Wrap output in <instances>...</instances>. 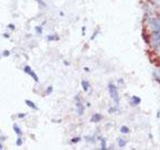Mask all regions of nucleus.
Returning a JSON list of instances; mask_svg holds the SVG:
<instances>
[{
  "instance_id": "25",
  "label": "nucleus",
  "mask_w": 160,
  "mask_h": 150,
  "mask_svg": "<svg viewBox=\"0 0 160 150\" xmlns=\"http://www.w3.org/2000/svg\"><path fill=\"white\" fill-rule=\"evenodd\" d=\"M7 27H8V28H11V29H15V27H14L13 24H9Z\"/></svg>"
},
{
  "instance_id": "6",
  "label": "nucleus",
  "mask_w": 160,
  "mask_h": 150,
  "mask_svg": "<svg viewBox=\"0 0 160 150\" xmlns=\"http://www.w3.org/2000/svg\"><path fill=\"white\" fill-rule=\"evenodd\" d=\"M13 130H14V132L17 134V136H18V137H22L23 132H22V131H21L20 127L18 126L17 124H14V125H13Z\"/></svg>"
},
{
  "instance_id": "26",
  "label": "nucleus",
  "mask_w": 160,
  "mask_h": 150,
  "mask_svg": "<svg viewBox=\"0 0 160 150\" xmlns=\"http://www.w3.org/2000/svg\"><path fill=\"white\" fill-rule=\"evenodd\" d=\"M4 37H6V38H8V37H9V35H8L7 33H5V34H4Z\"/></svg>"
},
{
  "instance_id": "17",
  "label": "nucleus",
  "mask_w": 160,
  "mask_h": 150,
  "mask_svg": "<svg viewBox=\"0 0 160 150\" xmlns=\"http://www.w3.org/2000/svg\"><path fill=\"white\" fill-rule=\"evenodd\" d=\"M80 140H81L80 137H75V138H73V139L71 140V142L72 143H77V142H79Z\"/></svg>"
},
{
  "instance_id": "5",
  "label": "nucleus",
  "mask_w": 160,
  "mask_h": 150,
  "mask_svg": "<svg viewBox=\"0 0 160 150\" xmlns=\"http://www.w3.org/2000/svg\"><path fill=\"white\" fill-rule=\"evenodd\" d=\"M75 99H76V109H77V112L79 115H82L83 112H84V106L83 104L81 103L80 99H79V95H77L76 97H75Z\"/></svg>"
},
{
  "instance_id": "23",
  "label": "nucleus",
  "mask_w": 160,
  "mask_h": 150,
  "mask_svg": "<svg viewBox=\"0 0 160 150\" xmlns=\"http://www.w3.org/2000/svg\"><path fill=\"white\" fill-rule=\"evenodd\" d=\"M97 33H98V31H96V32H94V34H93V35L91 36V40H93L94 38H95L96 35H97Z\"/></svg>"
},
{
  "instance_id": "22",
  "label": "nucleus",
  "mask_w": 160,
  "mask_h": 150,
  "mask_svg": "<svg viewBox=\"0 0 160 150\" xmlns=\"http://www.w3.org/2000/svg\"><path fill=\"white\" fill-rule=\"evenodd\" d=\"M156 53H157V54L160 56V45H159V46H157V47H156Z\"/></svg>"
},
{
  "instance_id": "7",
  "label": "nucleus",
  "mask_w": 160,
  "mask_h": 150,
  "mask_svg": "<svg viewBox=\"0 0 160 150\" xmlns=\"http://www.w3.org/2000/svg\"><path fill=\"white\" fill-rule=\"evenodd\" d=\"M25 104H26L28 107L31 109H35V110H38V107L36 106V104L34 102H32L31 100H25Z\"/></svg>"
},
{
  "instance_id": "24",
  "label": "nucleus",
  "mask_w": 160,
  "mask_h": 150,
  "mask_svg": "<svg viewBox=\"0 0 160 150\" xmlns=\"http://www.w3.org/2000/svg\"><path fill=\"white\" fill-rule=\"evenodd\" d=\"M153 2H154L155 4H157L158 6H160V0H153Z\"/></svg>"
},
{
  "instance_id": "1",
  "label": "nucleus",
  "mask_w": 160,
  "mask_h": 150,
  "mask_svg": "<svg viewBox=\"0 0 160 150\" xmlns=\"http://www.w3.org/2000/svg\"><path fill=\"white\" fill-rule=\"evenodd\" d=\"M147 26L152 32L160 31V20L154 17H149L147 19Z\"/></svg>"
},
{
  "instance_id": "11",
  "label": "nucleus",
  "mask_w": 160,
  "mask_h": 150,
  "mask_svg": "<svg viewBox=\"0 0 160 150\" xmlns=\"http://www.w3.org/2000/svg\"><path fill=\"white\" fill-rule=\"evenodd\" d=\"M141 102V99L137 96H132L131 97V104L132 105H138Z\"/></svg>"
},
{
  "instance_id": "20",
  "label": "nucleus",
  "mask_w": 160,
  "mask_h": 150,
  "mask_svg": "<svg viewBox=\"0 0 160 150\" xmlns=\"http://www.w3.org/2000/svg\"><path fill=\"white\" fill-rule=\"evenodd\" d=\"M3 56H4V57H7V56H9L10 55V52L8 51V50H5L4 52H3V54H2Z\"/></svg>"
},
{
  "instance_id": "21",
  "label": "nucleus",
  "mask_w": 160,
  "mask_h": 150,
  "mask_svg": "<svg viewBox=\"0 0 160 150\" xmlns=\"http://www.w3.org/2000/svg\"><path fill=\"white\" fill-rule=\"evenodd\" d=\"M17 116L19 117V118H24L25 116H26V114H25V113H19V114L17 115Z\"/></svg>"
},
{
  "instance_id": "3",
  "label": "nucleus",
  "mask_w": 160,
  "mask_h": 150,
  "mask_svg": "<svg viewBox=\"0 0 160 150\" xmlns=\"http://www.w3.org/2000/svg\"><path fill=\"white\" fill-rule=\"evenodd\" d=\"M150 43L156 48L160 45V31H155L150 36Z\"/></svg>"
},
{
  "instance_id": "13",
  "label": "nucleus",
  "mask_w": 160,
  "mask_h": 150,
  "mask_svg": "<svg viewBox=\"0 0 160 150\" xmlns=\"http://www.w3.org/2000/svg\"><path fill=\"white\" fill-rule=\"evenodd\" d=\"M120 131H121V133L127 134V133H129V128H128L127 126H122V127L120 128Z\"/></svg>"
},
{
  "instance_id": "2",
  "label": "nucleus",
  "mask_w": 160,
  "mask_h": 150,
  "mask_svg": "<svg viewBox=\"0 0 160 150\" xmlns=\"http://www.w3.org/2000/svg\"><path fill=\"white\" fill-rule=\"evenodd\" d=\"M108 91L109 94H110L111 98L113 99V101L118 104L119 103V95H118V91H117V87H116L113 83H109L108 84Z\"/></svg>"
},
{
  "instance_id": "19",
  "label": "nucleus",
  "mask_w": 160,
  "mask_h": 150,
  "mask_svg": "<svg viewBox=\"0 0 160 150\" xmlns=\"http://www.w3.org/2000/svg\"><path fill=\"white\" fill-rule=\"evenodd\" d=\"M52 90H53V87L52 86H49L48 88H47V91H46V95H49L50 93L52 92Z\"/></svg>"
},
{
  "instance_id": "27",
  "label": "nucleus",
  "mask_w": 160,
  "mask_h": 150,
  "mask_svg": "<svg viewBox=\"0 0 160 150\" xmlns=\"http://www.w3.org/2000/svg\"><path fill=\"white\" fill-rule=\"evenodd\" d=\"M1 149H3V146H2V144H0V150Z\"/></svg>"
},
{
  "instance_id": "12",
  "label": "nucleus",
  "mask_w": 160,
  "mask_h": 150,
  "mask_svg": "<svg viewBox=\"0 0 160 150\" xmlns=\"http://www.w3.org/2000/svg\"><path fill=\"white\" fill-rule=\"evenodd\" d=\"M118 145L120 146V147H124V146L126 145V141H125L123 138H119L118 139Z\"/></svg>"
},
{
  "instance_id": "18",
  "label": "nucleus",
  "mask_w": 160,
  "mask_h": 150,
  "mask_svg": "<svg viewBox=\"0 0 160 150\" xmlns=\"http://www.w3.org/2000/svg\"><path fill=\"white\" fill-rule=\"evenodd\" d=\"M35 1H36L37 3H38L39 5H41V6H44V7L46 6V4L44 3V1H43V0H35Z\"/></svg>"
},
{
  "instance_id": "9",
  "label": "nucleus",
  "mask_w": 160,
  "mask_h": 150,
  "mask_svg": "<svg viewBox=\"0 0 160 150\" xmlns=\"http://www.w3.org/2000/svg\"><path fill=\"white\" fill-rule=\"evenodd\" d=\"M81 86H82V88L83 90L85 92L88 91V89H89V87H90V84L88 81H86V80H82L81 81Z\"/></svg>"
},
{
  "instance_id": "8",
  "label": "nucleus",
  "mask_w": 160,
  "mask_h": 150,
  "mask_svg": "<svg viewBox=\"0 0 160 150\" xmlns=\"http://www.w3.org/2000/svg\"><path fill=\"white\" fill-rule=\"evenodd\" d=\"M102 119V116L100 114L98 113H95V114H93V116L91 117V122H94V123H97V122H99L100 120Z\"/></svg>"
},
{
  "instance_id": "10",
  "label": "nucleus",
  "mask_w": 160,
  "mask_h": 150,
  "mask_svg": "<svg viewBox=\"0 0 160 150\" xmlns=\"http://www.w3.org/2000/svg\"><path fill=\"white\" fill-rule=\"evenodd\" d=\"M46 39L48 40V41H57V40H59V36L56 35V34H51V35L47 36Z\"/></svg>"
},
{
  "instance_id": "15",
  "label": "nucleus",
  "mask_w": 160,
  "mask_h": 150,
  "mask_svg": "<svg viewBox=\"0 0 160 150\" xmlns=\"http://www.w3.org/2000/svg\"><path fill=\"white\" fill-rule=\"evenodd\" d=\"M22 138L21 137H18L17 138V140H16V145L17 146H22Z\"/></svg>"
},
{
  "instance_id": "4",
  "label": "nucleus",
  "mask_w": 160,
  "mask_h": 150,
  "mask_svg": "<svg viewBox=\"0 0 160 150\" xmlns=\"http://www.w3.org/2000/svg\"><path fill=\"white\" fill-rule=\"evenodd\" d=\"M23 71H24V72L26 73V74L29 75V76L32 77L36 83L39 82V78H38V76H37V74L34 72L32 69H31V67L29 66V65H25L24 68H23Z\"/></svg>"
},
{
  "instance_id": "16",
  "label": "nucleus",
  "mask_w": 160,
  "mask_h": 150,
  "mask_svg": "<svg viewBox=\"0 0 160 150\" xmlns=\"http://www.w3.org/2000/svg\"><path fill=\"white\" fill-rule=\"evenodd\" d=\"M35 31L37 32V34H42V26H36Z\"/></svg>"
},
{
  "instance_id": "14",
  "label": "nucleus",
  "mask_w": 160,
  "mask_h": 150,
  "mask_svg": "<svg viewBox=\"0 0 160 150\" xmlns=\"http://www.w3.org/2000/svg\"><path fill=\"white\" fill-rule=\"evenodd\" d=\"M101 140V149H106V140L104 138H100Z\"/></svg>"
}]
</instances>
